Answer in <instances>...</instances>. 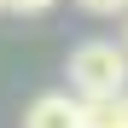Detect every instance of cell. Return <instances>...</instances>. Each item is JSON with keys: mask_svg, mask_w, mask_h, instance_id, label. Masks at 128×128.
Instances as JSON below:
<instances>
[{"mask_svg": "<svg viewBox=\"0 0 128 128\" xmlns=\"http://www.w3.org/2000/svg\"><path fill=\"white\" fill-rule=\"evenodd\" d=\"M76 99H122L128 93V47L122 41H82L70 52Z\"/></svg>", "mask_w": 128, "mask_h": 128, "instance_id": "1", "label": "cell"}, {"mask_svg": "<svg viewBox=\"0 0 128 128\" xmlns=\"http://www.w3.org/2000/svg\"><path fill=\"white\" fill-rule=\"evenodd\" d=\"M24 128H88V99H76V93H41V99H29Z\"/></svg>", "mask_w": 128, "mask_h": 128, "instance_id": "2", "label": "cell"}, {"mask_svg": "<svg viewBox=\"0 0 128 128\" xmlns=\"http://www.w3.org/2000/svg\"><path fill=\"white\" fill-rule=\"evenodd\" d=\"M88 128H128L116 99H88Z\"/></svg>", "mask_w": 128, "mask_h": 128, "instance_id": "3", "label": "cell"}, {"mask_svg": "<svg viewBox=\"0 0 128 128\" xmlns=\"http://www.w3.org/2000/svg\"><path fill=\"white\" fill-rule=\"evenodd\" d=\"M76 6L93 18H128V0H76Z\"/></svg>", "mask_w": 128, "mask_h": 128, "instance_id": "4", "label": "cell"}, {"mask_svg": "<svg viewBox=\"0 0 128 128\" xmlns=\"http://www.w3.org/2000/svg\"><path fill=\"white\" fill-rule=\"evenodd\" d=\"M12 12H47V6H58V0H6Z\"/></svg>", "mask_w": 128, "mask_h": 128, "instance_id": "5", "label": "cell"}, {"mask_svg": "<svg viewBox=\"0 0 128 128\" xmlns=\"http://www.w3.org/2000/svg\"><path fill=\"white\" fill-rule=\"evenodd\" d=\"M116 105H122V122H128V93H122V99H116Z\"/></svg>", "mask_w": 128, "mask_h": 128, "instance_id": "6", "label": "cell"}, {"mask_svg": "<svg viewBox=\"0 0 128 128\" xmlns=\"http://www.w3.org/2000/svg\"><path fill=\"white\" fill-rule=\"evenodd\" d=\"M122 47H128V24H122Z\"/></svg>", "mask_w": 128, "mask_h": 128, "instance_id": "7", "label": "cell"}, {"mask_svg": "<svg viewBox=\"0 0 128 128\" xmlns=\"http://www.w3.org/2000/svg\"><path fill=\"white\" fill-rule=\"evenodd\" d=\"M0 6H6V0H0Z\"/></svg>", "mask_w": 128, "mask_h": 128, "instance_id": "8", "label": "cell"}]
</instances>
